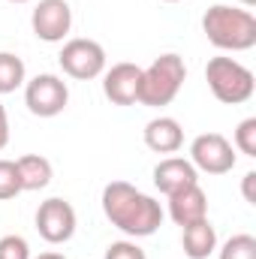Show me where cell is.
<instances>
[{
	"mask_svg": "<svg viewBox=\"0 0 256 259\" xmlns=\"http://www.w3.org/2000/svg\"><path fill=\"white\" fill-rule=\"evenodd\" d=\"M103 214L106 220L130 238H148L163 226V208L154 196L142 193L130 181H109L103 187Z\"/></svg>",
	"mask_w": 256,
	"mask_h": 259,
	"instance_id": "1",
	"label": "cell"
},
{
	"mask_svg": "<svg viewBox=\"0 0 256 259\" xmlns=\"http://www.w3.org/2000/svg\"><path fill=\"white\" fill-rule=\"evenodd\" d=\"M202 33L220 52H250L256 46V18L244 6L214 3L202 15Z\"/></svg>",
	"mask_w": 256,
	"mask_h": 259,
	"instance_id": "2",
	"label": "cell"
},
{
	"mask_svg": "<svg viewBox=\"0 0 256 259\" xmlns=\"http://www.w3.org/2000/svg\"><path fill=\"white\" fill-rule=\"evenodd\" d=\"M184 78H187V66L184 58L175 55V52H166L160 58H154L151 66L142 69V78H139V106H148V109H163L169 106L181 88H184Z\"/></svg>",
	"mask_w": 256,
	"mask_h": 259,
	"instance_id": "3",
	"label": "cell"
},
{
	"mask_svg": "<svg viewBox=\"0 0 256 259\" xmlns=\"http://www.w3.org/2000/svg\"><path fill=\"white\" fill-rule=\"evenodd\" d=\"M205 81L214 94V100L226 103V106H241L253 97L256 91V78L253 72L241 61L235 58H226V55H217L205 64Z\"/></svg>",
	"mask_w": 256,
	"mask_h": 259,
	"instance_id": "4",
	"label": "cell"
},
{
	"mask_svg": "<svg viewBox=\"0 0 256 259\" xmlns=\"http://www.w3.org/2000/svg\"><path fill=\"white\" fill-rule=\"evenodd\" d=\"M58 64L69 78L75 81H91V78H100L106 72V49L97 42V39H88V36H75V39H66L61 55H58Z\"/></svg>",
	"mask_w": 256,
	"mask_h": 259,
	"instance_id": "5",
	"label": "cell"
},
{
	"mask_svg": "<svg viewBox=\"0 0 256 259\" xmlns=\"http://www.w3.org/2000/svg\"><path fill=\"white\" fill-rule=\"evenodd\" d=\"M69 103V88L61 75L39 72L30 81H24V106L36 118H58Z\"/></svg>",
	"mask_w": 256,
	"mask_h": 259,
	"instance_id": "6",
	"label": "cell"
},
{
	"mask_svg": "<svg viewBox=\"0 0 256 259\" xmlns=\"http://www.w3.org/2000/svg\"><path fill=\"white\" fill-rule=\"evenodd\" d=\"M235 148L223 133H202L190 142V163L196 172L205 175H226L235 169Z\"/></svg>",
	"mask_w": 256,
	"mask_h": 259,
	"instance_id": "7",
	"label": "cell"
},
{
	"mask_svg": "<svg viewBox=\"0 0 256 259\" xmlns=\"http://www.w3.org/2000/svg\"><path fill=\"white\" fill-rule=\"evenodd\" d=\"M75 226H78L75 208L66 199L52 196V199L39 202V208H36V232H39L42 241H49V244H66L75 235Z\"/></svg>",
	"mask_w": 256,
	"mask_h": 259,
	"instance_id": "8",
	"label": "cell"
},
{
	"mask_svg": "<svg viewBox=\"0 0 256 259\" xmlns=\"http://www.w3.org/2000/svg\"><path fill=\"white\" fill-rule=\"evenodd\" d=\"M30 27L42 42H64L72 30V9L66 0H39L30 12Z\"/></svg>",
	"mask_w": 256,
	"mask_h": 259,
	"instance_id": "9",
	"label": "cell"
},
{
	"mask_svg": "<svg viewBox=\"0 0 256 259\" xmlns=\"http://www.w3.org/2000/svg\"><path fill=\"white\" fill-rule=\"evenodd\" d=\"M139 78H142V66L121 61L112 64L103 72V94L112 106H133L139 100Z\"/></svg>",
	"mask_w": 256,
	"mask_h": 259,
	"instance_id": "10",
	"label": "cell"
},
{
	"mask_svg": "<svg viewBox=\"0 0 256 259\" xmlns=\"http://www.w3.org/2000/svg\"><path fill=\"white\" fill-rule=\"evenodd\" d=\"M190 184H199V172L190 160L184 157H166L154 166V187L163 196H172L181 187H190Z\"/></svg>",
	"mask_w": 256,
	"mask_h": 259,
	"instance_id": "11",
	"label": "cell"
},
{
	"mask_svg": "<svg viewBox=\"0 0 256 259\" xmlns=\"http://www.w3.org/2000/svg\"><path fill=\"white\" fill-rule=\"evenodd\" d=\"M169 217L178 226H190L196 220H205L208 217V196H205V190L199 184L175 190L169 196Z\"/></svg>",
	"mask_w": 256,
	"mask_h": 259,
	"instance_id": "12",
	"label": "cell"
},
{
	"mask_svg": "<svg viewBox=\"0 0 256 259\" xmlns=\"http://www.w3.org/2000/svg\"><path fill=\"white\" fill-rule=\"evenodd\" d=\"M145 145L154 151V154H178L181 145H184V127L169 118V115H160L154 121L145 124V133H142Z\"/></svg>",
	"mask_w": 256,
	"mask_h": 259,
	"instance_id": "13",
	"label": "cell"
},
{
	"mask_svg": "<svg viewBox=\"0 0 256 259\" xmlns=\"http://www.w3.org/2000/svg\"><path fill=\"white\" fill-rule=\"evenodd\" d=\"M18 169V181H21V193H33V190H46L55 178L52 160L42 154H24L15 160Z\"/></svg>",
	"mask_w": 256,
	"mask_h": 259,
	"instance_id": "14",
	"label": "cell"
},
{
	"mask_svg": "<svg viewBox=\"0 0 256 259\" xmlns=\"http://www.w3.org/2000/svg\"><path fill=\"white\" fill-rule=\"evenodd\" d=\"M181 247L187 259H208L217 250V229L211 220H196L190 226H181Z\"/></svg>",
	"mask_w": 256,
	"mask_h": 259,
	"instance_id": "15",
	"label": "cell"
},
{
	"mask_svg": "<svg viewBox=\"0 0 256 259\" xmlns=\"http://www.w3.org/2000/svg\"><path fill=\"white\" fill-rule=\"evenodd\" d=\"M24 81H27L24 61L18 55H12V52H0V97L15 94Z\"/></svg>",
	"mask_w": 256,
	"mask_h": 259,
	"instance_id": "16",
	"label": "cell"
},
{
	"mask_svg": "<svg viewBox=\"0 0 256 259\" xmlns=\"http://www.w3.org/2000/svg\"><path fill=\"white\" fill-rule=\"evenodd\" d=\"M217 259H256V238L247 235V232L232 235V238L220 247Z\"/></svg>",
	"mask_w": 256,
	"mask_h": 259,
	"instance_id": "17",
	"label": "cell"
},
{
	"mask_svg": "<svg viewBox=\"0 0 256 259\" xmlns=\"http://www.w3.org/2000/svg\"><path fill=\"white\" fill-rule=\"evenodd\" d=\"M18 193H21V181H18L15 160H0V202L15 199Z\"/></svg>",
	"mask_w": 256,
	"mask_h": 259,
	"instance_id": "18",
	"label": "cell"
},
{
	"mask_svg": "<svg viewBox=\"0 0 256 259\" xmlns=\"http://www.w3.org/2000/svg\"><path fill=\"white\" fill-rule=\"evenodd\" d=\"M235 151H241L244 157H256V118H244L235 127Z\"/></svg>",
	"mask_w": 256,
	"mask_h": 259,
	"instance_id": "19",
	"label": "cell"
},
{
	"mask_svg": "<svg viewBox=\"0 0 256 259\" xmlns=\"http://www.w3.org/2000/svg\"><path fill=\"white\" fill-rule=\"evenodd\" d=\"M0 259H30V244L21 235H3L0 238Z\"/></svg>",
	"mask_w": 256,
	"mask_h": 259,
	"instance_id": "20",
	"label": "cell"
},
{
	"mask_svg": "<svg viewBox=\"0 0 256 259\" xmlns=\"http://www.w3.org/2000/svg\"><path fill=\"white\" fill-rule=\"evenodd\" d=\"M103 259H148V256H145V250L136 241H112L106 247V256Z\"/></svg>",
	"mask_w": 256,
	"mask_h": 259,
	"instance_id": "21",
	"label": "cell"
},
{
	"mask_svg": "<svg viewBox=\"0 0 256 259\" xmlns=\"http://www.w3.org/2000/svg\"><path fill=\"white\" fill-rule=\"evenodd\" d=\"M241 193H244V202H247V205H256V172H247V175H244Z\"/></svg>",
	"mask_w": 256,
	"mask_h": 259,
	"instance_id": "22",
	"label": "cell"
},
{
	"mask_svg": "<svg viewBox=\"0 0 256 259\" xmlns=\"http://www.w3.org/2000/svg\"><path fill=\"white\" fill-rule=\"evenodd\" d=\"M9 145V115H6V106L0 103V151Z\"/></svg>",
	"mask_w": 256,
	"mask_h": 259,
	"instance_id": "23",
	"label": "cell"
},
{
	"mask_svg": "<svg viewBox=\"0 0 256 259\" xmlns=\"http://www.w3.org/2000/svg\"><path fill=\"white\" fill-rule=\"evenodd\" d=\"M36 259H66L64 253H58V250H46V253H39Z\"/></svg>",
	"mask_w": 256,
	"mask_h": 259,
	"instance_id": "24",
	"label": "cell"
},
{
	"mask_svg": "<svg viewBox=\"0 0 256 259\" xmlns=\"http://www.w3.org/2000/svg\"><path fill=\"white\" fill-rule=\"evenodd\" d=\"M238 3H241V6H244V9H250V6H253L256 0H238Z\"/></svg>",
	"mask_w": 256,
	"mask_h": 259,
	"instance_id": "25",
	"label": "cell"
},
{
	"mask_svg": "<svg viewBox=\"0 0 256 259\" xmlns=\"http://www.w3.org/2000/svg\"><path fill=\"white\" fill-rule=\"evenodd\" d=\"M9 3H30V0H9Z\"/></svg>",
	"mask_w": 256,
	"mask_h": 259,
	"instance_id": "26",
	"label": "cell"
},
{
	"mask_svg": "<svg viewBox=\"0 0 256 259\" xmlns=\"http://www.w3.org/2000/svg\"><path fill=\"white\" fill-rule=\"evenodd\" d=\"M163 3H178V0H163Z\"/></svg>",
	"mask_w": 256,
	"mask_h": 259,
	"instance_id": "27",
	"label": "cell"
}]
</instances>
